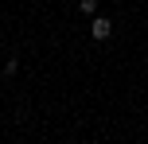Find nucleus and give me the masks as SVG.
Segmentation results:
<instances>
[{
	"mask_svg": "<svg viewBox=\"0 0 148 144\" xmlns=\"http://www.w3.org/2000/svg\"><path fill=\"white\" fill-rule=\"evenodd\" d=\"M90 35H94L97 43L109 39V35H113V20H109V16H94V20H90Z\"/></svg>",
	"mask_w": 148,
	"mask_h": 144,
	"instance_id": "obj_1",
	"label": "nucleus"
},
{
	"mask_svg": "<svg viewBox=\"0 0 148 144\" xmlns=\"http://www.w3.org/2000/svg\"><path fill=\"white\" fill-rule=\"evenodd\" d=\"M78 12L82 16H94L97 12V0H78Z\"/></svg>",
	"mask_w": 148,
	"mask_h": 144,
	"instance_id": "obj_2",
	"label": "nucleus"
}]
</instances>
